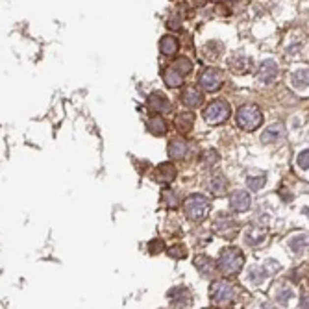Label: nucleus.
I'll return each instance as SVG.
<instances>
[{
  "label": "nucleus",
  "mask_w": 309,
  "mask_h": 309,
  "mask_svg": "<svg viewBox=\"0 0 309 309\" xmlns=\"http://www.w3.org/2000/svg\"><path fill=\"white\" fill-rule=\"evenodd\" d=\"M298 165H300L302 170L308 172V169H309V150L308 148H306L304 152H300V156H298Z\"/></svg>",
  "instance_id": "34"
},
{
  "label": "nucleus",
  "mask_w": 309,
  "mask_h": 309,
  "mask_svg": "<svg viewBox=\"0 0 309 309\" xmlns=\"http://www.w3.org/2000/svg\"><path fill=\"white\" fill-rule=\"evenodd\" d=\"M245 265V254L239 250V248H224L217 259V267L221 272L228 274V276H235L241 272Z\"/></svg>",
  "instance_id": "1"
},
{
  "label": "nucleus",
  "mask_w": 309,
  "mask_h": 309,
  "mask_svg": "<svg viewBox=\"0 0 309 309\" xmlns=\"http://www.w3.org/2000/svg\"><path fill=\"white\" fill-rule=\"evenodd\" d=\"M300 308H308V293L304 291L300 296Z\"/></svg>",
  "instance_id": "36"
},
{
  "label": "nucleus",
  "mask_w": 309,
  "mask_h": 309,
  "mask_svg": "<svg viewBox=\"0 0 309 309\" xmlns=\"http://www.w3.org/2000/svg\"><path fill=\"white\" fill-rule=\"evenodd\" d=\"M226 187H228V180H226V176L221 174V172H215V174L209 178V182H207V189L211 191L215 197H222V195L226 193Z\"/></svg>",
  "instance_id": "19"
},
{
  "label": "nucleus",
  "mask_w": 309,
  "mask_h": 309,
  "mask_svg": "<svg viewBox=\"0 0 309 309\" xmlns=\"http://www.w3.org/2000/svg\"><path fill=\"white\" fill-rule=\"evenodd\" d=\"M289 250L296 255H302L306 252V248H308V233H298V235H294V237L289 239Z\"/></svg>",
  "instance_id": "22"
},
{
  "label": "nucleus",
  "mask_w": 309,
  "mask_h": 309,
  "mask_svg": "<svg viewBox=\"0 0 309 309\" xmlns=\"http://www.w3.org/2000/svg\"><path fill=\"white\" fill-rule=\"evenodd\" d=\"M228 65H230V69L233 72H237V74H245V72H248L250 69H252V59L248 57L246 54H233L228 59Z\"/></svg>",
  "instance_id": "13"
},
{
  "label": "nucleus",
  "mask_w": 309,
  "mask_h": 309,
  "mask_svg": "<svg viewBox=\"0 0 309 309\" xmlns=\"http://www.w3.org/2000/svg\"><path fill=\"white\" fill-rule=\"evenodd\" d=\"M169 255H170L172 259H183V257H187V250H185L182 245H176L169 250Z\"/></svg>",
  "instance_id": "32"
},
{
  "label": "nucleus",
  "mask_w": 309,
  "mask_h": 309,
  "mask_svg": "<svg viewBox=\"0 0 309 309\" xmlns=\"http://www.w3.org/2000/svg\"><path fill=\"white\" fill-rule=\"evenodd\" d=\"M276 293H274V300H276V304H280V306H283L285 308L287 304L291 302V298H293V289L289 285H280L274 289Z\"/></svg>",
  "instance_id": "28"
},
{
  "label": "nucleus",
  "mask_w": 309,
  "mask_h": 309,
  "mask_svg": "<svg viewBox=\"0 0 309 309\" xmlns=\"http://www.w3.org/2000/svg\"><path fill=\"white\" fill-rule=\"evenodd\" d=\"M198 84L204 91L215 93V91H219L222 85V74L217 71V69H206V71L200 74Z\"/></svg>",
  "instance_id": "7"
},
{
  "label": "nucleus",
  "mask_w": 309,
  "mask_h": 309,
  "mask_svg": "<svg viewBox=\"0 0 309 309\" xmlns=\"http://www.w3.org/2000/svg\"><path fill=\"white\" fill-rule=\"evenodd\" d=\"M267 239V233L263 228L259 226H248L245 231V245L250 246V248H259V246L265 243Z\"/></svg>",
  "instance_id": "10"
},
{
  "label": "nucleus",
  "mask_w": 309,
  "mask_h": 309,
  "mask_svg": "<svg viewBox=\"0 0 309 309\" xmlns=\"http://www.w3.org/2000/svg\"><path fill=\"white\" fill-rule=\"evenodd\" d=\"M172 67H174L178 72H182L183 76H187V74L193 71V61L187 59V57H178L174 63H172Z\"/></svg>",
  "instance_id": "29"
},
{
  "label": "nucleus",
  "mask_w": 309,
  "mask_h": 309,
  "mask_svg": "<svg viewBox=\"0 0 309 309\" xmlns=\"http://www.w3.org/2000/svg\"><path fill=\"white\" fill-rule=\"evenodd\" d=\"M193 124H195V115H193V113L183 111V113H178V115H176V128H178L182 134L191 132V130H193Z\"/></svg>",
  "instance_id": "25"
},
{
  "label": "nucleus",
  "mask_w": 309,
  "mask_h": 309,
  "mask_svg": "<svg viewBox=\"0 0 309 309\" xmlns=\"http://www.w3.org/2000/svg\"><path fill=\"white\" fill-rule=\"evenodd\" d=\"M176 167L170 165V163H161V165L156 169V174H154V180L159 183H165V185H169V183H172L176 180Z\"/></svg>",
  "instance_id": "16"
},
{
  "label": "nucleus",
  "mask_w": 309,
  "mask_h": 309,
  "mask_svg": "<svg viewBox=\"0 0 309 309\" xmlns=\"http://www.w3.org/2000/svg\"><path fill=\"white\" fill-rule=\"evenodd\" d=\"M167 28H169V30H174V32H178V30L182 28V21H180V17L178 15L169 17V21H167Z\"/></svg>",
  "instance_id": "33"
},
{
  "label": "nucleus",
  "mask_w": 309,
  "mask_h": 309,
  "mask_svg": "<svg viewBox=\"0 0 309 309\" xmlns=\"http://www.w3.org/2000/svg\"><path fill=\"white\" fill-rule=\"evenodd\" d=\"M178 48H180V43L174 35H165L159 41V50L163 56H174L178 52Z\"/></svg>",
  "instance_id": "24"
},
{
  "label": "nucleus",
  "mask_w": 309,
  "mask_h": 309,
  "mask_svg": "<svg viewBox=\"0 0 309 309\" xmlns=\"http://www.w3.org/2000/svg\"><path fill=\"white\" fill-rule=\"evenodd\" d=\"M169 300L172 302L174 308H191V306H193V296H191L189 289H185V287H174V289H170Z\"/></svg>",
  "instance_id": "9"
},
{
  "label": "nucleus",
  "mask_w": 309,
  "mask_h": 309,
  "mask_svg": "<svg viewBox=\"0 0 309 309\" xmlns=\"http://www.w3.org/2000/svg\"><path fill=\"white\" fill-rule=\"evenodd\" d=\"M163 248H165V243L158 239V241H152L150 243V254H159V252H163Z\"/></svg>",
  "instance_id": "35"
},
{
  "label": "nucleus",
  "mask_w": 309,
  "mask_h": 309,
  "mask_svg": "<svg viewBox=\"0 0 309 309\" xmlns=\"http://www.w3.org/2000/svg\"><path fill=\"white\" fill-rule=\"evenodd\" d=\"M148 108H150L154 113H169V111L172 110L170 100H169L163 93H159V91H156V93H152V95L148 96Z\"/></svg>",
  "instance_id": "11"
},
{
  "label": "nucleus",
  "mask_w": 309,
  "mask_h": 309,
  "mask_svg": "<svg viewBox=\"0 0 309 309\" xmlns=\"http://www.w3.org/2000/svg\"><path fill=\"white\" fill-rule=\"evenodd\" d=\"M308 69H298V71H294L291 74V85L294 89H298V91H304V89H308Z\"/></svg>",
  "instance_id": "27"
},
{
  "label": "nucleus",
  "mask_w": 309,
  "mask_h": 309,
  "mask_svg": "<svg viewBox=\"0 0 309 309\" xmlns=\"http://www.w3.org/2000/svg\"><path fill=\"white\" fill-rule=\"evenodd\" d=\"M195 4H197V6H204V4H206V0H195Z\"/></svg>",
  "instance_id": "37"
},
{
  "label": "nucleus",
  "mask_w": 309,
  "mask_h": 309,
  "mask_svg": "<svg viewBox=\"0 0 309 309\" xmlns=\"http://www.w3.org/2000/svg\"><path fill=\"white\" fill-rule=\"evenodd\" d=\"M230 207H231V211H235V213H245V211H248V209L252 207V197H250V193L245 189L233 191L230 197Z\"/></svg>",
  "instance_id": "8"
},
{
  "label": "nucleus",
  "mask_w": 309,
  "mask_h": 309,
  "mask_svg": "<svg viewBox=\"0 0 309 309\" xmlns=\"http://www.w3.org/2000/svg\"><path fill=\"white\" fill-rule=\"evenodd\" d=\"M213 2H222V0H213Z\"/></svg>",
  "instance_id": "38"
},
{
  "label": "nucleus",
  "mask_w": 309,
  "mask_h": 309,
  "mask_svg": "<svg viewBox=\"0 0 309 309\" xmlns=\"http://www.w3.org/2000/svg\"><path fill=\"white\" fill-rule=\"evenodd\" d=\"M246 278H248V281H250L252 285L257 287V285H263L270 278V274L265 265H252V267L248 269V272H246Z\"/></svg>",
  "instance_id": "14"
},
{
  "label": "nucleus",
  "mask_w": 309,
  "mask_h": 309,
  "mask_svg": "<svg viewBox=\"0 0 309 309\" xmlns=\"http://www.w3.org/2000/svg\"><path fill=\"white\" fill-rule=\"evenodd\" d=\"M202 100H204V96H202V93H200L197 87H187L182 93V102L185 104L189 110L198 108L200 104H202Z\"/></svg>",
  "instance_id": "20"
},
{
  "label": "nucleus",
  "mask_w": 309,
  "mask_h": 309,
  "mask_svg": "<svg viewBox=\"0 0 309 309\" xmlns=\"http://www.w3.org/2000/svg\"><path fill=\"white\" fill-rule=\"evenodd\" d=\"M245 182H246V187L252 191V193H257V191H261L263 187H265V183H267V172H265V170H250V172H246Z\"/></svg>",
  "instance_id": "12"
},
{
  "label": "nucleus",
  "mask_w": 309,
  "mask_h": 309,
  "mask_svg": "<svg viewBox=\"0 0 309 309\" xmlns=\"http://www.w3.org/2000/svg\"><path fill=\"white\" fill-rule=\"evenodd\" d=\"M209 211H211V202L204 195H200V193H195V195L187 197V200H185V215H187L189 221H204V219H207Z\"/></svg>",
  "instance_id": "2"
},
{
  "label": "nucleus",
  "mask_w": 309,
  "mask_h": 309,
  "mask_svg": "<svg viewBox=\"0 0 309 309\" xmlns=\"http://www.w3.org/2000/svg\"><path fill=\"white\" fill-rule=\"evenodd\" d=\"M280 76V69H278V63L274 59H265L261 61V65L257 67V72H255V78L259 84L263 85H270V84H274Z\"/></svg>",
  "instance_id": "6"
},
{
  "label": "nucleus",
  "mask_w": 309,
  "mask_h": 309,
  "mask_svg": "<svg viewBox=\"0 0 309 309\" xmlns=\"http://www.w3.org/2000/svg\"><path fill=\"white\" fill-rule=\"evenodd\" d=\"M219 159H221L219 152H217V150H207V152H204L202 165H204V167H213L215 163H219Z\"/></svg>",
  "instance_id": "30"
},
{
  "label": "nucleus",
  "mask_w": 309,
  "mask_h": 309,
  "mask_svg": "<svg viewBox=\"0 0 309 309\" xmlns=\"http://www.w3.org/2000/svg\"><path fill=\"white\" fill-rule=\"evenodd\" d=\"M230 113L231 110L230 106H228V102L213 100L204 110V120H206L207 124H211V126H217V124H222V122H226V120L230 119Z\"/></svg>",
  "instance_id": "4"
},
{
  "label": "nucleus",
  "mask_w": 309,
  "mask_h": 309,
  "mask_svg": "<svg viewBox=\"0 0 309 309\" xmlns=\"http://www.w3.org/2000/svg\"><path fill=\"white\" fill-rule=\"evenodd\" d=\"M146 128H148V132H150L152 135H158V137H163V135L167 134V122L161 115L150 117L148 122H146Z\"/></svg>",
  "instance_id": "21"
},
{
  "label": "nucleus",
  "mask_w": 309,
  "mask_h": 309,
  "mask_svg": "<svg viewBox=\"0 0 309 309\" xmlns=\"http://www.w3.org/2000/svg\"><path fill=\"white\" fill-rule=\"evenodd\" d=\"M195 267H197L202 278H213L215 270H217V263L207 255H197L195 257Z\"/></svg>",
  "instance_id": "15"
},
{
  "label": "nucleus",
  "mask_w": 309,
  "mask_h": 309,
  "mask_svg": "<svg viewBox=\"0 0 309 309\" xmlns=\"http://www.w3.org/2000/svg\"><path fill=\"white\" fill-rule=\"evenodd\" d=\"M163 202H167V206L169 207H178L180 198H178V195H176V193H172L170 189H167L165 193H163Z\"/></svg>",
  "instance_id": "31"
},
{
  "label": "nucleus",
  "mask_w": 309,
  "mask_h": 309,
  "mask_svg": "<svg viewBox=\"0 0 309 309\" xmlns=\"http://www.w3.org/2000/svg\"><path fill=\"white\" fill-rule=\"evenodd\" d=\"M283 135H285V128H283L281 122L270 124L269 128H265V132L261 134V143H265V144L276 143V141H280Z\"/></svg>",
  "instance_id": "17"
},
{
  "label": "nucleus",
  "mask_w": 309,
  "mask_h": 309,
  "mask_svg": "<svg viewBox=\"0 0 309 309\" xmlns=\"http://www.w3.org/2000/svg\"><path fill=\"white\" fill-rule=\"evenodd\" d=\"M237 124L241 130L245 132H254L263 124V115L261 110L255 106V104H246V106H241L237 110Z\"/></svg>",
  "instance_id": "3"
},
{
  "label": "nucleus",
  "mask_w": 309,
  "mask_h": 309,
  "mask_svg": "<svg viewBox=\"0 0 309 309\" xmlns=\"http://www.w3.org/2000/svg\"><path fill=\"white\" fill-rule=\"evenodd\" d=\"M213 228L217 233H221V235H224V237H228V235H233V230H235V221L231 219V217H228V215L221 213L219 217H217V221H215Z\"/></svg>",
  "instance_id": "18"
},
{
  "label": "nucleus",
  "mask_w": 309,
  "mask_h": 309,
  "mask_svg": "<svg viewBox=\"0 0 309 309\" xmlns=\"http://www.w3.org/2000/svg\"><path fill=\"white\" fill-rule=\"evenodd\" d=\"M209 291H211L209 293L211 302L217 304V306H226V304L233 302V298H235V287L231 285L230 281H226V280L213 281Z\"/></svg>",
  "instance_id": "5"
},
{
  "label": "nucleus",
  "mask_w": 309,
  "mask_h": 309,
  "mask_svg": "<svg viewBox=\"0 0 309 309\" xmlns=\"http://www.w3.org/2000/svg\"><path fill=\"white\" fill-rule=\"evenodd\" d=\"M183 78H185V76H183L182 72L176 71L172 65L163 72V80H165V84L169 85V87H180V85L183 84Z\"/></svg>",
  "instance_id": "26"
},
{
  "label": "nucleus",
  "mask_w": 309,
  "mask_h": 309,
  "mask_svg": "<svg viewBox=\"0 0 309 309\" xmlns=\"http://www.w3.org/2000/svg\"><path fill=\"white\" fill-rule=\"evenodd\" d=\"M185 154H187V141H183L182 137L172 139L170 144H169V156L174 159H183Z\"/></svg>",
  "instance_id": "23"
}]
</instances>
